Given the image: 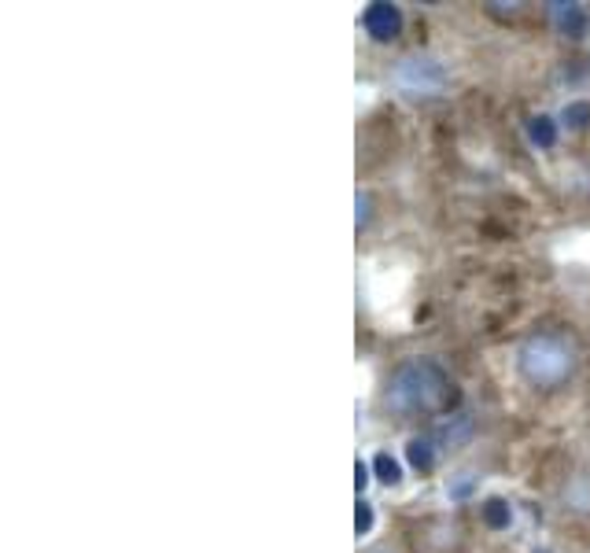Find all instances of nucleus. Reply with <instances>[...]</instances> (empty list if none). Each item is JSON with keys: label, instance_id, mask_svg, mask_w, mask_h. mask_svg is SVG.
Segmentation results:
<instances>
[{"label": "nucleus", "instance_id": "1", "mask_svg": "<svg viewBox=\"0 0 590 553\" xmlns=\"http://www.w3.org/2000/svg\"><path fill=\"white\" fill-rule=\"evenodd\" d=\"M443 391H446L443 369L428 358H414L395 369V377L388 384V406L395 413H425V409L439 406Z\"/></svg>", "mask_w": 590, "mask_h": 553}, {"label": "nucleus", "instance_id": "2", "mask_svg": "<svg viewBox=\"0 0 590 553\" xmlns=\"http://www.w3.org/2000/svg\"><path fill=\"white\" fill-rule=\"evenodd\" d=\"M517 361H520L528 380H535V384H557V380L568 377V369H572V351L557 336H535V340H528L520 347Z\"/></svg>", "mask_w": 590, "mask_h": 553}, {"label": "nucleus", "instance_id": "3", "mask_svg": "<svg viewBox=\"0 0 590 553\" xmlns=\"http://www.w3.org/2000/svg\"><path fill=\"white\" fill-rule=\"evenodd\" d=\"M395 81H398L406 92H435V89H443L446 70H443V63H435L432 56H406V60L395 67Z\"/></svg>", "mask_w": 590, "mask_h": 553}, {"label": "nucleus", "instance_id": "4", "mask_svg": "<svg viewBox=\"0 0 590 553\" xmlns=\"http://www.w3.org/2000/svg\"><path fill=\"white\" fill-rule=\"evenodd\" d=\"M361 23H366L373 41H395L402 33V12L395 5H370Z\"/></svg>", "mask_w": 590, "mask_h": 553}, {"label": "nucleus", "instance_id": "5", "mask_svg": "<svg viewBox=\"0 0 590 553\" xmlns=\"http://www.w3.org/2000/svg\"><path fill=\"white\" fill-rule=\"evenodd\" d=\"M550 12H554V23H557V30H561L565 37H583L586 15H583L579 5H550Z\"/></svg>", "mask_w": 590, "mask_h": 553}, {"label": "nucleus", "instance_id": "6", "mask_svg": "<svg viewBox=\"0 0 590 553\" xmlns=\"http://www.w3.org/2000/svg\"><path fill=\"white\" fill-rule=\"evenodd\" d=\"M528 136H531V145L550 148V145L557 141V122H554L550 115H535V118L528 122Z\"/></svg>", "mask_w": 590, "mask_h": 553}, {"label": "nucleus", "instance_id": "7", "mask_svg": "<svg viewBox=\"0 0 590 553\" xmlns=\"http://www.w3.org/2000/svg\"><path fill=\"white\" fill-rule=\"evenodd\" d=\"M373 473H377V480H380V483H388V487H395V483L402 480V469H398V461H395L388 450H380V454L373 457Z\"/></svg>", "mask_w": 590, "mask_h": 553}, {"label": "nucleus", "instance_id": "8", "mask_svg": "<svg viewBox=\"0 0 590 553\" xmlns=\"http://www.w3.org/2000/svg\"><path fill=\"white\" fill-rule=\"evenodd\" d=\"M406 457L414 461V469H432V457H435V446L425 439V436H417V439H410L406 443Z\"/></svg>", "mask_w": 590, "mask_h": 553}, {"label": "nucleus", "instance_id": "9", "mask_svg": "<svg viewBox=\"0 0 590 553\" xmlns=\"http://www.w3.org/2000/svg\"><path fill=\"white\" fill-rule=\"evenodd\" d=\"M483 517H487L491 528H510V520H513V517H510V505H506L502 498H491V501L483 505Z\"/></svg>", "mask_w": 590, "mask_h": 553}, {"label": "nucleus", "instance_id": "10", "mask_svg": "<svg viewBox=\"0 0 590 553\" xmlns=\"http://www.w3.org/2000/svg\"><path fill=\"white\" fill-rule=\"evenodd\" d=\"M354 517H358V520H354V531H358V535H366V531H370V524H373V510H370L366 501H358Z\"/></svg>", "mask_w": 590, "mask_h": 553}, {"label": "nucleus", "instance_id": "11", "mask_svg": "<svg viewBox=\"0 0 590 553\" xmlns=\"http://www.w3.org/2000/svg\"><path fill=\"white\" fill-rule=\"evenodd\" d=\"M565 122H568V126H586V122H590V104H572V108L565 111Z\"/></svg>", "mask_w": 590, "mask_h": 553}, {"label": "nucleus", "instance_id": "12", "mask_svg": "<svg viewBox=\"0 0 590 553\" xmlns=\"http://www.w3.org/2000/svg\"><path fill=\"white\" fill-rule=\"evenodd\" d=\"M354 487H358V491L366 487V465H361V461H358V465H354Z\"/></svg>", "mask_w": 590, "mask_h": 553}]
</instances>
